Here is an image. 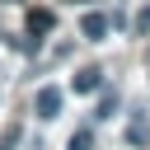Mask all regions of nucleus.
Instances as JSON below:
<instances>
[{
  "mask_svg": "<svg viewBox=\"0 0 150 150\" xmlns=\"http://www.w3.org/2000/svg\"><path fill=\"white\" fill-rule=\"evenodd\" d=\"M61 103H66V94H61L56 84H42V89H38V98H33V108H38V117H47V122H52V117L61 112Z\"/></svg>",
  "mask_w": 150,
  "mask_h": 150,
  "instance_id": "nucleus-1",
  "label": "nucleus"
},
{
  "mask_svg": "<svg viewBox=\"0 0 150 150\" xmlns=\"http://www.w3.org/2000/svg\"><path fill=\"white\" fill-rule=\"evenodd\" d=\"M70 89H75V94H94V89H103V70H98V66H84V70L75 75Z\"/></svg>",
  "mask_w": 150,
  "mask_h": 150,
  "instance_id": "nucleus-2",
  "label": "nucleus"
},
{
  "mask_svg": "<svg viewBox=\"0 0 150 150\" xmlns=\"http://www.w3.org/2000/svg\"><path fill=\"white\" fill-rule=\"evenodd\" d=\"M127 141H131V145H145V141H150V117H145L141 108H136V117L127 122Z\"/></svg>",
  "mask_w": 150,
  "mask_h": 150,
  "instance_id": "nucleus-3",
  "label": "nucleus"
},
{
  "mask_svg": "<svg viewBox=\"0 0 150 150\" xmlns=\"http://www.w3.org/2000/svg\"><path fill=\"white\" fill-rule=\"evenodd\" d=\"M52 28H56V14H52V9H28V33L42 38V33H52Z\"/></svg>",
  "mask_w": 150,
  "mask_h": 150,
  "instance_id": "nucleus-4",
  "label": "nucleus"
},
{
  "mask_svg": "<svg viewBox=\"0 0 150 150\" xmlns=\"http://www.w3.org/2000/svg\"><path fill=\"white\" fill-rule=\"evenodd\" d=\"M80 33H84V38H94V42H98V38H103V33H108V14H98V9H94V14H84V19H80Z\"/></svg>",
  "mask_w": 150,
  "mask_h": 150,
  "instance_id": "nucleus-5",
  "label": "nucleus"
},
{
  "mask_svg": "<svg viewBox=\"0 0 150 150\" xmlns=\"http://www.w3.org/2000/svg\"><path fill=\"white\" fill-rule=\"evenodd\" d=\"M9 47H14V52H23V56H33V52L42 47V38H38V33H23V38H9Z\"/></svg>",
  "mask_w": 150,
  "mask_h": 150,
  "instance_id": "nucleus-6",
  "label": "nucleus"
},
{
  "mask_svg": "<svg viewBox=\"0 0 150 150\" xmlns=\"http://www.w3.org/2000/svg\"><path fill=\"white\" fill-rule=\"evenodd\" d=\"M70 150H94V131H89V127H80V131L70 136Z\"/></svg>",
  "mask_w": 150,
  "mask_h": 150,
  "instance_id": "nucleus-7",
  "label": "nucleus"
},
{
  "mask_svg": "<svg viewBox=\"0 0 150 150\" xmlns=\"http://www.w3.org/2000/svg\"><path fill=\"white\" fill-rule=\"evenodd\" d=\"M112 112H117V94L108 89V94L98 98V112H94V117H112Z\"/></svg>",
  "mask_w": 150,
  "mask_h": 150,
  "instance_id": "nucleus-8",
  "label": "nucleus"
},
{
  "mask_svg": "<svg viewBox=\"0 0 150 150\" xmlns=\"http://www.w3.org/2000/svg\"><path fill=\"white\" fill-rule=\"evenodd\" d=\"M14 141H19V127H5V136H0V150H9Z\"/></svg>",
  "mask_w": 150,
  "mask_h": 150,
  "instance_id": "nucleus-9",
  "label": "nucleus"
},
{
  "mask_svg": "<svg viewBox=\"0 0 150 150\" xmlns=\"http://www.w3.org/2000/svg\"><path fill=\"white\" fill-rule=\"evenodd\" d=\"M136 33H150V9H141V14H136Z\"/></svg>",
  "mask_w": 150,
  "mask_h": 150,
  "instance_id": "nucleus-10",
  "label": "nucleus"
},
{
  "mask_svg": "<svg viewBox=\"0 0 150 150\" xmlns=\"http://www.w3.org/2000/svg\"><path fill=\"white\" fill-rule=\"evenodd\" d=\"M5 5H9V0H5Z\"/></svg>",
  "mask_w": 150,
  "mask_h": 150,
  "instance_id": "nucleus-11",
  "label": "nucleus"
}]
</instances>
